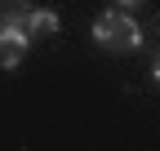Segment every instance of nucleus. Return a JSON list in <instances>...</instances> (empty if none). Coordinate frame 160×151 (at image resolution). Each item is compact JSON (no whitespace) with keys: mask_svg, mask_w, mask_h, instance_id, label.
<instances>
[{"mask_svg":"<svg viewBox=\"0 0 160 151\" xmlns=\"http://www.w3.org/2000/svg\"><path fill=\"white\" fill-rule=\"evenodd\" d=\"M93 40L102 49H111V53H125V49L142 45V27H138L125 9H107V13H98V22H93Z\"/></svg>","mask_w":160,"mask_h":151,"instance_id":"1","label":"nucleus"},{"mask_svg":"<svg viewBox=\"0 0 160 151\" xmlns=\"http://www.w3.org/2000/svg\"><path fill=\"white\" fill-rule=\"evenodd\" d=\"M27 49H31V36L27 31H0V67L5 71H13L18 62H22Z\"/></svg>","mask_w":160,"mask_h":151,"instance_id":"2","label":"nucleus"},{"mask_svg":"<svg viewBox=\"0 0 160 151\" xmlns=\"http://www.w3.org/2000/svg\"><path fill=\"white\" fill-rule=\"evenodd\" d=\"M31 9V0H0V31H27Z\"/></svg>","mask_w":160,"mask_h":151,"instance_id":"3","label":"nucleus"},{"mask_svg":"<svg viewBox=\"0 0 160 151\" xmlns=\"http://www.w3.org/2000/svg\"><path fill=\"white\" fill-rule=\"evenodd\" d=\"M49 31H58V13H49V9H31V22H27V36L36 40V36H49Z\"/></svg>","mask_w":160,"mask_h":151,"instance_id":"4","label":"nucleus"},{"mask_svg":"<svg viewBox=\"0 0 160 151\" xmlns=\"http://www.w3.org/2000/svg\"><path fill=\"white\" fill-rule=\"evenodd\" d=\"M156 80H160V62H156Z\"/></svg>","mask_w":160,"mask_h":151,"instance_id":"5","label":"nucleus"},{"mask_svg":"<svg viewBox=\"0 0 160 151\" xmlns=\"http://www.w3.org/2000/svg\"><path fill=\"white\" fill-rule=\"evenodd\" d=\"M120 5H133V0H120Z\"/></svg>","mask_w":160,"mask_h":151,"instance_id":"6","label":"nucleus"}]
</instances>
